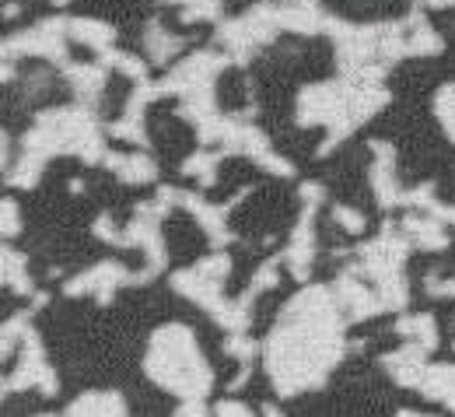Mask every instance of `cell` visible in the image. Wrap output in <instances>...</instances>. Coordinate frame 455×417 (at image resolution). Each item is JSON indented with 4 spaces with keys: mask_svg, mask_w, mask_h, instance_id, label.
I'll return each mask as SVG.
<instances>
[{
    "mask_svg": "<svg viewBox=\"0 0 455 417\" xmlns=\"http://www.w3.org/2000/svg\"><path fill=\"white\" fill-rule=\"evenodd\" d=\"M337 295L308 285L291 298L263 344L267 375L281 397L319 386L343 357V323L337 316Z\"/></svg>",
    "mask_w": 455,
    "mask_h": 417,
    "instance_id": "1",
    "label": "cell"
},
{
    "mask_svg": "<svg viewBox=\"0 0 455 417\" xmlns=\"http://www.w3.org/2000/svg\"><path fill=\"white\" fill-rule=\"evenodd\" d=\"M144 368L151 375V382H158L162 389H169L175 397H186V400H200L211 393V382H214V372L207 368L204 351L193 337L189 326H162L155 337H151V348L144 357Z\"/></svg>",
    "mask_w": 455,
    "mask_h": 417,
    "instance_id": "2",
    "label": "cell"
},
{
    "mask_svg": "<svg viewBox=\"0 0 455 417\" xmlns=\"http://www.w3.org/2000/svg\"><path fill=\"white\" fill-rule=\"evenodd\" d=\"M21 151L50 162L53 155H77L81 162L95 165L106 162V144H102V126L88 106H70V109H50L36 119V126L25 133Z\"/></svg>",
    "mask_w": 455,
    "mask_h": 417,
    "instance_id": "3",
    "label": "cell"
},
{
    "mask_svg": "<svg viewBox=\"0 0 455 417\" xmlns=\"http://www.w3.org/2000/svg\"><path fill=\"white\" fill-rule=\"evenodd\" d=\"M277 32H281L277 4H256V7L245 11L242 18L225 21V25L218 28V43H221L235 60H245V57H252L256 46H267Z\"/></svg>",
    "mask_w": 455,
    "mask_h": 417,
    "instance_id": "4",
    "label": "cell"
},
{
    "mask_svg": "<svg viewBox=\"0 0 455 417\" xmlns=\"http://www.w3.org/2000/svg\"><path fill=\"white\" fill-rule=\"evenodd\" d=\"M67 39H70V21L67 18H46L36 21L32 28L11 36L4 43V60L14 57H46L67 67Z\"/></svg>",
    "mask_w": 455,
    "mask_h": 417,
    "instance_id": "5",
    "label": "cell"
},
{
    "mask_svg": "<svg viewBox=\"0 0 455 417\" xmlns=\"http://www.w3.org/2000/svg\"><path fill=\"white\" fill-rule=\"evenodd\" d=\"M410 253V242L403 236H396L393 229H386L379 238L364 242L357 249V267L354 274L357 277H371L375 285H386V281H396L403 277V260Z\"/></svg>",
    "mask_w": 455,
    "mask_h": 417,
    "instance_id": "6",
    "label": "cell"
},
{
    "mask_svg": "<svg viewBox=\"0 0 455 417\" xmlns=\"http://www.w3.org/2000/svg\"><path fill=\"white\" fill-rule=\"evenodd\" d=\"M28 386H39L46 397H53V393H57V372L50 368L46 351H43V341L36 337V330H32V326L25 330L21 355H18V372L7 379V393H14V389H28Z\"/></svg>",
    "mask_w": 455,
    "mask_h": 417,
    "instance_id": "7",
    "label": "cell"
},
{
    "mask_svg": "<svg viewBox=\"0 0 455 417\" xmlns=\"http://www.w3.org/2000/svg\"><path fill=\"white\" fill-rule=\"evenodd\" d=\"M151 277V270H144V274H130L123 263H116V260H102L99 267H92V270H84V274H77L74 281H67V295H95L99 301H109L113 298L116 288H123V285H144Z\"/></svg>",
    "mask_w": 455,
    "mask_h": 417,
    "instance_id": "8",
    "label": "cell"
},
{
    "mask_svg": "<svg viewBox=\"0 0 455 417\" xmlns=\"http://www.w3.org/2000/svg\"><path fill=\"white\" fill-rule=\"evenodd\" d=\"M315 207L319 204H305L301 221L291 236V245L281 253L294 281H308V274H312V260H315V225H312V218H315Z\"/></svg>",
    "mask_w": 455,
    "mask_h": 417,
    "instance_id": "9",
    "label": "cell"
},
{
    "mask_svg": "<svg viewBox=\"0 0 455 417\" xmlns=\"http://www.w3.org/2000/svg\"><path fill=\"white\" fill-rule=\"evenodd\" d=\"M371 155H375V162H371V189H375V200L389 211V207H399L403 204V186L396 182V151H393V144H386V140H371Z\"/></svg>",
    "mask_w": 455,
    "mask_h": 417,
    "instance_id": "10",
    "label": "cell"
},
{
    "mask_svg": "<svg viewBox=\"0 0 455 417\" xmlns=\"http://www.w3.org/2000/svg\"><path fill=\"white\" fill-rule=\"evenodd\" d=\"M175 204L179 207H186L196 221H200V229L211 236V242L221 249L225 242H231V232H228V211H231V204H211V200H204L200 193H175Z\"/></svg>",
    "mask_w": 455,
    "mask_h": 417,
    "instance_id": "11",
    "label": "cell"
},
{
    "mask_svg": "<svg viewBox=\"0 0 455 417\" xmlns=\"http://www.w3.org/2000/svg\"><path fill=\"white\" fill-rule=\"evenodd\" d=\"M427 348H420V344H403L399 351L382 357V368L396 379L399 386H413V389H420V382H424V375H427Z\"/></svg>",
    "mask_w": 455,
    "mask_h": 417,
    "instance_id": "12",
    "label": "cell"
},
{
    "mask_svg": "<svg viewBox=\"0 0 455 417\" xmlns=\"http://www.w3.org/2000/svg\"><path fill=\"white\" fill-rule=\"evenodd\" d=\"M337 301H340L343 309H347V316L354 319V323H361V319H371V316H379V312H386L382 309V301L375 292H368L361 281H357V274L354 270H347L340 274V281H337Z\"/></svg>",
    "mask_w": 455,
    "mask_h": 417,
    "instance_id": "13",
    "label": "cell"
},
{
    "mask_svg": "<svg viewBox=\"0 0 455 417\" xmlns=\"http://www.w3.org/2000/svg\"><path fill=\"white\" fill-rule=\"evenodd\" d=\"M106 169L130 186H148L158 179V162L151 155H106Z\"/></svg>",
    "mask_w": 455,
    "mask_h": 417,
    "instance_id": "14",
    "label": "cell"
},
{
    "mask_svg": "<svg viewBox=\"0 0 455 417\" xmlns=\"http://www.w3.org/2000/svg\"><path fill=\"white\" fill-rule=\"evenodd\" d=\"M106 77H109V70H106L102 63H67V81H70L74 95H77L84 106H92V102L102 95Z\"/></svg>",
    "mask_w": 455,
    "mask_h": 417,
    "instance_id": "15",
    "label": "cell"
},
{
    "mask_svg": "<svg viewBox=\"0 0 455 417\" xmlns=\"http://www.w3.org/2000/svg\"><path fill=\"white\" fill-rule=\"evenodd\" d=\"M403 232H406V238L417 249H427V253H438V249L449 245V236H445L442 221L431 218V214H406L403 218Z\"/></svg>",
    "mask_w": 455,
    "mask_h": 417,
    "instance_id": "16",
    "label": "cell"
},
{
    "mask_svg": "<svg viewBox=\"0 0 455 417\" xmlns=\"http://www.w3.org/2000/svg\"><path fill=\"white\" fill-rule=\"evenodd\" d=\"M67 417H126V404L119 393H84L67 407Z\"/></svg>",
    "mask_w": 455,
    "mask_h": 417,
    "instance_id": "17",
    "label": "cell"
},
{
    "mask_svg": "<svg viewBox=\"0 0 455 417\" xmlns=\"http://www.w3.org/2000/svg\"><path fill=\"white\" fill-rule=\"evenodd\" d=\"M406 53L410 57H427V53H442V36L427 25V18L420 11H413L406 21Z\"/></svg>",
    "mask_w": 455,
    "mask_h": 417,
    "instance_id": "18",
    "label": "cell"
},
{
    "mask_svg": "<svg viewBox=\"0 0 455 417\" xmlns=\"http://www.w3.org/2000/svg\"><path fill=\"white\" fill-rule=\"evenodd\" d=\"M70 39L81 46H92L95 53L113 50L116 28L109 21H95V18H70Z\"/></svg>",
    "mask_w": 455,
    "mask_h": 417,
    "instance_id": "19",
    "label": "cell"
},
{
    "mask_svg": "<svg viewBox=\"0 0 455 417\" xmlns=\"http://www.w3.org/2000/svg\"><path fill=\"white\" fill-rule=\"evenodd\" d=\"M396 333L406 337V344H420L427 351L438 348V323L431 312H413V316H399Z\"/></svg>",
    "mask_w": 455,
    "mask_h": 417,
    "instance_id": "20",
    "label": "cell"
},
{
    "mask_svg": "<svg viewBox=\"0 0 455 417\" xmlns=\"http://www.w3.org/2000/svg\"><path fill=\"white\" fill-rule=\"evenodd\" d=\"M144 46H148V57H151V63H169L172 57H179V53H182L186 39L169 36V28L155 21V25L148 28V36H144Z\"/></svg>",
    "mask_w": 455,
    "mask_h": 417,
    "instance_id": "21",
    "label": "cell"
},
{
    "mask_svg": "<svg viewBox=\"0 0 455 417\" xmlns=\"http://www.w3.org/2000/svg\"><path fill=\"white\" fill-rule=\"evenodd\" d=\"M4 285L11 292H18L21 298L36 292V285L28 277V263H25V256L18 249H4Z\"/></svg>",
    "mask_w": 455,
    "mask_h": 417,
    "instance_id": "22",
    "label": "cell"
},
{
    "mask_svg": "<svg viewBox=\"0 0 455 417\" xmlns=\"http://www.w3.org/2000/svg\"><path fill=\"white\" fill-rule=\"evenodd\" d=\"M221 158H225V151H196V155H189V158L182 162V176H193L207 189V186L214 182V176H218Z\"/></svg>",
    "mask_w": 455,
    "mask_h": 417,
    "instance_id": "23",
    "label": "cell"
},
{
    "mask_svg": "<svg viewBox=\"0 0 455 417\" xmlns=\"http://www.w3.org/2000/svg\"><path fill=\"white\" fill-rule=\"evenodd\" d=\"M165 4H179V18L182 25H196V21H214L221 14V4L225 0H165Z\"/></svg>",
    "mask_w": 455,
    "mask_h": 417,
    "instance_id": "24",
    "label": "cell"
},
{
    "mask_svg": "<svg viewBox=\"0 0 455 417\" xmlns=\"http://www.w3.org/2000/svg\"><path fill=\"white\" fill-rule=\"evenodd\" d=\"M109 133L119 137V140L137 144V148H148V126H144V116H126V113H123V119L109 126Z\"/></svg>",
    "mask_w": 455,
    "mask_h": 417,
    "instance_id": "25",
    "label": "cell"
},
{
    "mask_svg": "<svg viewBox=\"0 0 455 417\" xmlns=\"http://www.w3.org/2000/svg\"><path fill=\"white\" fill-rule=\"evenodd\" d=\"M225 351H228L231 357H238L242 365H249V361L256 357V351H259V344H256V341H249L245 333H228Z\"/></svg>",
    "mask_w": 455,
    "mask_h": 417,
    "instance_id": "26",
    "label": "cell"
},
{
    "mask_svg": "<svg viewBox=\"0 0 455 417\" xmlns=\"http://www.w3.org/2000/svg\"><path fill=\"white\" fill-rule=\"evenodd\" d=\"M330 214H333V221L340 225L343 232H350V236L364 232V214H361V211H354V207H343V204H337Z\"/></svg>",
    "mask_w": 455,
    "mask_h": 417,
    "instance_id": "27",
    "label": "cell"
},
{
    "mask_svg": "<svg viewBox=\"0 0 455 417\" xmlns=\"http://www.w3.org/2000/svg\"><path fill=\"white\" fill-rule=\"evenodd\" d=\"M427 295L431 298H455V277L427 274Z\"/></svg>",
    "mask_w": 455,
    "mask_h": 417,
    "instance_id": "28",
    "label": "cell"
},
{
    "mask_svg": "<svg viewBox=\"0 0 455 417\" xmlns=\"http://www.w3.org/2000/svg\"><path fill=\"white\" fill-rule=\"evenodd\" d=\"M18 218H21V214H18V207H14V196H4V238H11L21 229Z\"/></svg>",
    "mask_w": 455,
    "mask_h": 417,
    "instance_id": "29",
    "label": "cell"
},
{
    "mask_svg": "<svg viewBox=\"0 0 455 417\" xmlns=\"http://www.w3.org/2000/svg\"><path fill=\"white\" fill-rule=\"evenodd\" d=\"M214 414L218 417H256L245 404H238V400H218V404H214Z\"/></svg>",
    "mask_w": 455,
    "mask_h": 417,
    "instance_id": "30",
    "label": "cell"
},
{
    "mask_svg": "<svg viewBox=\"0 0 455 417\" xmlns=\"http://www.w3.org/2000/svg\"><path fill=\"white\" fill-rule=\"evenodd\" d=\"M175 417H207V411L200 407V400H189V404H186Z\"/></svg>",
    "mask_w": 455,
    "mask_h": 417,
    "instance_id": "31",
    "label": "cell"
},
{
    "mask_svg": "<svg viewBox=\"0 0 455 417\" xmlns=\"http://www.w3.org/2000/svg\"><path fill=\"white\" fill-rule=\"evenodd\" d=\"M420 7H455V0H413Z\"/></svg>",
    "mask_w": 455,
    "mask_h": 417,
    "instance_id": "32",
    "label": "cell"
},
{
    "mask_svg": "<svg viewBox=\"0 0 455 417\" xmlns=\"http://www.w3.org/2000/svg\"><path fill=\"white\" fill-rule=\"evenodd\" d=\"M442 126H445V133H449V137L455 140V113L449 119H442Z\"/></svg>",
    "mask_w": 455,
    "mask_h": 417,
    "instance_id": "33",
    "label": "cell"
},
{
    "mask_svg": "<svg viewBox=\"0 0 455 417\" xmlns=\"http://www.w3.org/2000/svg\"><path fill=\"white\" fill-rule=\"evenodd\" d=\"M287 4H294V7H319V0H287Z\"/></svg>",
    "mask_w": 455,
    "mask_h": 417,
    "instance_id": "34",
    "label": "cell"
},
{
    "mask_svg": "<svg viewBox=\"0 0 455 417\" xmlns=\"http://www.w3.org/2000/svg\"><path fill=\"white\" fill-rule=\"evenodd\" d=\"M396 417H438V414H417V411H399Z\"/></svg>",
    "mask_w": 455,
    "mask_h": 417,
    "instance_id": "35",
    "label": "cell"
},
{
    "mask_svg": "<svg viewBox=\"0 0 455 417\" xmlns=\"http://www.w3.org/2000/svg\"><path fill=\"white\" fill-rule=\"evenodd\" d=\"M53 4H57V7H63V4H67V0H53Z\"/></svg>",
    "mask_w": 455,
    "mask_h": 417,
    "instance_id": "36",
    "label": "cell"
}]
</instances>
